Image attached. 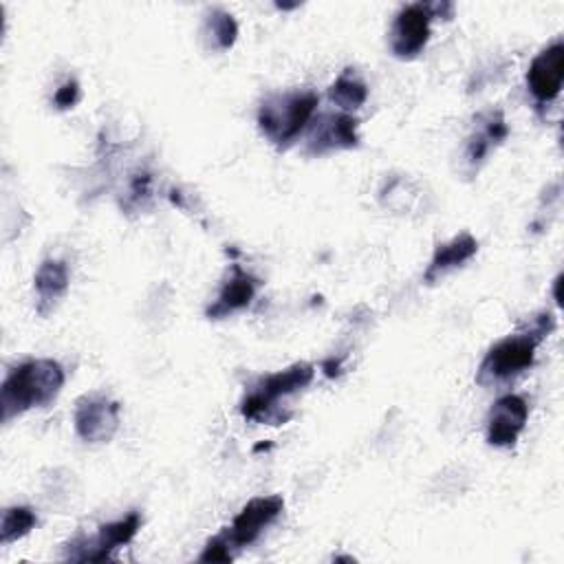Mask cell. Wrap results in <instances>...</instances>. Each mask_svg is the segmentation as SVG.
<instances>
[{
	"label": "cell",
	"instance_id": "cell-18",
	"mask_svg": "<svg viewBox=\"0 0 564 564\" xmlns=\"http://www.w3.org/2000/svg\"><path fill=\"white\" fill-rule=\"evenodd\" d=\"M35 524H37V516L31 507H24V505L7 507L2 511V522H0V544L7 546L24 538Z\"/></svg>",
	"mask_w": 564,
	"mask_h": 564
},
{
	"label": "cell",
	"instance_id": "cell-7",
	"mask_svg": "<svg viewBox=\"0 0 564 564\" xmlns=\"http://www.w3.org/2000/svg\"><path fill=\"white\" fill-rule=\"evenodd\" d=\"M119 403L106 394H84L75 405V432L86 443H108L119 430Z\"/></svg>",
	"mask_w": 564,
	"mask_h": 564
},
{
	"label": "cell",
	"instance_id": "cell-4",
	"mask_svg": "<svg viewBox=\"0 0 564 564\" xmlns=\"http://www.w3.org/2000/svg\"><path fill=\"white\" fill-rule=\"evenodd\" d=\"M315 377V368L306 361H297L284 370L262 377L251 392L240 403V414L249 421H262L269 425H280L289 421L291 414H282L278 410V401L304 390Z\"/></svg>",
	"mask_w": 564,
	"mask_h": 564
},
{
	"label": "cell",
	"instance_id": "cell-5",
	"mask_svg": "<svg viewBox=\"0 0 564 564\" xmlns=\"http://www.w3.org/2000/svg\"><path fill=\"white\" fill-rule=\"evenodd\" d=\"M141 529V516L130 511L126 518L99 524L95 535H77L66 544V560L75 562H104L115 549L128 544Z\"/></svg>",
	"mask_w": 564,
	"mask_h": 564
},
{
	"label": "cell",
	"instance_id": "cell-14",
	"mask_svg": "<svg viewBox=\"0 0 564 564\" xmlns=\"http://www.w3.org/2000/svg\"><path fill=\"white\" fill-rule=\"evenodd\" d=\"M70 282V273L64 260L48 258L44 260L33 278V286L37 293V313L48 315L55 304L66 295Z\"/></svg>",
	"mask_w": 564,
	"mask_h": 564
},
{
	"label": "cell",
	"instance_id": "cell-9",
	"mask_svg": "<svg viewBox=\"0 0 564 564\" xmlns=\"http://www.w3.org/2000/svg\"><path fill=\"white\" fill-rule=\"evenodd\" d=\"M284 509V500L282 496H258L251 498L234 518L231 527H227V531L223 533L225 540L234 546V549H242L253 544L260 533L278 520V516Z\"/></svg>",
	"mask_w": 564,
	"mask_h": 564
},
{
	"label": "cell",
	"instance_id": "cell-20",
	"mask_svg": "<svg viewBox=\"0 0 564 564\" xmlns=\"http://www.w3.org/2000/svg\"><path fill=\"white\" fill-rule=\"evenodd\" d=\"M53 101L59 110H68L79 101V84L77 79H66L53 95Z\"/></svg>",
	"mask_w": 564,
	"mask_h": 564
},
{
	"label": "cell",
	"instance_id": "cell-19",
	"mask_svg": "<svg viewBox=\"0 0 564 564\" xmlns=\"http://www.w3.org/2000/svg\"><path fill=\"white\" fill-rule=\"evenodd\" d=\"M198 560H200V562H231V560H234L231 544H229V542L225 540V535L220 533V535L212 538V540L205 544V549H203V553L198 555Z\"/></svg>",
	"mask_w": 564,
	"mask_h": 564
},
{
	"label": "cell",
	"instance_id": "cell-12",
	"mask_svg": "<svg viewBox=\"0 0 564 564\" xmlns=\"http://www.w3.org/2000/svg\"><path fill=\"white\" fill-rule=\"evenodd\" d=\"M258 286H260V280L256 275L245 271L240 264H234L229 278L220 286L218 297L214 300V304L207 306L205 315L209 319H223L231 313L247 308L251 304V300L256 297Z\"/></svg>",
	"mask_w": 564,
	"mask_h": 564
},
{
	"label": "cell",
	"instance_id": "cell-16",
	"mask_svg": "<svg viewBox=\"0 0 564 564\" xmlns=\"http://www.w3.org/2000/svg\"><path fill=\"white\" fill-rule=\"evenodd\" d=\"M328 99L341 110L352 112L368 99V86L355 68H344L328 88Z\"/></svg>",
	"mask_w": 564,
	"mask_h": 564
},
{
	"label": "cell",
	"instance_id": "cell-2",
	"mask_svg": "<svg viewBox=\"0 0 564 564\" xmlns=\"http://www.w3.org/2000/svg\"><path fill=\"white\" fill-rule=\"evenodd\" d=\"M64 386V368L55 359H29L15 366L0 390L2 423L48 405Z\"/></svg>",
	"mask_w": 564,
	"mask_h": 564
},
{
	"label": "cell",
	"instance_id": "cell-1",
	"mask_svg": "<svg viewBox=\"0 0 564 564\" xmlns=\"http://www.w3.org/2000/svg\"><path fill=\"white\" fill-rule=\"evenodd\" d=\"M555 328V317L553 313L544 311L535 315L527 328L507 335L505 339L496 341L487 355L482 357L478 366L476 381L480 386H496L502 381H509L524 372L527 368L533 366L535 361V350L542 344L544 337H549Z\"/></svg>",
	"mask_w": 564,
	"mask_h": 564
},
{
	"label": "cell",
	"instance_id": "cell-17",
	"mask_svg": "<svg viewBox=\"0 0 564 564\" xmlns=\"http://www.w3.org/2000/svg\"><path fill=\"white\" fill-rule=\"evenodd\" d=\"M200 33L209 48L229 51L238 40V24L231 13H227L223 9H212L205 13Z\"/></svg>",
	"mask_w": 564,
	"mask_h": 564
},
{
	"label": "cell",
	"instance_id": "cell-6",
	"mask_svg": "<svg viewBox=\"0 0 564 564\" xmlns=\"http://www.w3.org/2000/svg\"><path fill=\"white\" fill-rule=\"evenodd\" d=\"M432 20H434L432 4L416 2V4L403 7L394 15V22L388 33V44H390L392 55L399 59L416 57L430 40Z\"/></svg>",
	"mask_w": 564,
	"mask_h": 564
},
{
	"label": "cell",
	"instance_id": "cell-13",
	"mask_svg": "<svg viewBox=\"0 0 564 564\" xmlns=\"http://www.w3.org/2000/svg\"><path fill=\"white\" fill-rule=\"evenodd\" d=\"M509 137V126L505 121V115L500 110H491L482 117H478V126L467 137L465 143V161L474 170L489 156L494 148H498Z\"/></svg>",
	"mask_w": 564,
	"mask_h": 564
},
{
	"label": "cell",
	"instance_id": "cell-15",
	"mask_svg": "<svg viewBox=\"0 0 564 564\" xmlns=\"http://www.w3.org/2000/svg\"><path fill=\"white\" fill-rule=\"evenodd\" d=\"M478 251V242L471 234H460V236H454L449 242H443L434 249V256L423 273V280L425 284H432L434 280H438L441 275H445L447 271L456 269V267H463L467 260H471Z\"/></svg>",
	"mask_w": 564,
	"mask_h": 564
},
{
	"label": "cell",
	"instance_id": "cell-3",
	"mask_svg": "<svg viewBox=\"0 0 564 564\" xmlns=\"http://www.w3.org/2000/svg\"><path fill=\"white\" fill-rule=\"evenodd\" d=\"M317 104L319 97L313 90L271 95L258 108V128L275 148H286L313 121Z\"/></svg>",
	"mask_w": 564,
	"mask_h": 564
},
{
	"label": "cell",
	"instance_id": "cell-8",
	"mask_svg": "<svg viewBox=\"0 0 564 564\" xmlns=\"http://www.w3.org/2000/svg\"><path fill=\"white\" fill-rule=\"evenodd\" d=\"M359 121L350 112H324L311 126V134L306 139V154L322 156L339 150H350L359 145L357 134Z\"/></svg>",
	"mask_w": 564,
	"mask_h": 564
},
{
	"label": "cell",
	"instance_id": "cell-21",
	"mask_svg": "<svg viewBox=\"0 0 564 564\" xmlns=\"http://www.w3.org/2000/svg\"><path fill=\"white\" fill-rule=\"evenodd\" d=\"M560 284H562V275H557V278H555V284H553V293H555V302H557V304H562V300H560Z\"/></svg>",
	"mask_w": 564,
	"mask_h": 564
},
{
	"label": "cell",
	"instance_id": "cell-10",
	"mask_svg": "<svg viewBox=\"0 0 564 564\" xmlns=\"http://www.w3.org/2000/svg\"><path fill=\"white\" fill-rule=\"evenodd\" d=\"M562 82H564V44L562 40H557L533 57L527 70V86L538 104H551L560 95Z\"/></svg>",
	"mask_w": 564,
	"mask_h": 564
},
{
	"label": "cell",
	"instance_id": "cell-11",
	"mask_svg": "<svg viewBox=\"0 0 564 564\" xmlns=\"http://www.w3.org/2000/svg\"><path fill=\"white\" fill-rule=\"evenodd\" d=\"M529 419V405L520 394L500 397L489 410L487 443L494 447H511Z\"/></svg>",
	"mask_w": 564,
	"mask_h": 564
}]
</instances>
